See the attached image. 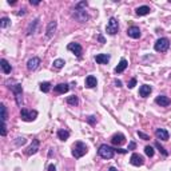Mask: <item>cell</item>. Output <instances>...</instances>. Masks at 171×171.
I'll list each match as a JSON object with an SVG mask.
<instances>
[{"instance_id":"6da1fadb","label":"cell","mask_w":171,"mask_h":171,"mask_svg":"<svg viewBox=\"0 0 171 171\" xmlns=\"http://www.w3.org/2000/svg\"><path fill=\"white\" fill-rule=\"evenodd\" d=\"M87 4H88L87 2H80L75 6V12L72 13V17H74L76 21H79V23H84V21H87L90 17L88 13L86 12Z\"/></svg>"},{"instance_id":"7a4b0ae2","label":"cell","mask_w":171,"mask_h":171,"mask_svg":"<svg viewBox=\"0 0 171 171\" xmlns=\"http://www.w3.org/2000/svg\"><path fill=\"white\" fill-rule=\"evenodd\" d=\"M87 152H88V148L83 142L78 140L74 143V146H72V156H74L75 159H79L82 158V156H84Z\"/></svg>"},{"instance_id":"3957f363","label":"cell","mask_w":171,"mask_h":171,"mask_svg":"<svg viewBox=\"0 0 171 171\" xmlns=\"http://www.w3.org/2000/svg\"><path fill=\"white\" fill-rule=\"evenodd\" d=\"M11 91L13 92V95H15V100H16V104L19 107H21V104H23V87H21L20 83H16V84H12V86H8Z\"/></svg>"},{"instance_id":"277c9868","label":"cell","mask_w":171,"mask_h":171,"mask_svg":"<svg viewBox=\"0 0 171 171\" xmlns=\"http://www.w3.org/2000/svg\"><path fill=\"white\" fill-rule=\"evenodd\" d=\"M98 154L103 159H112L115 155V148L107 146V144H102L99 147V150H98Z\"/></svg>"},{"instance_id":"5b68a950","label":"cell","mask_w":171,"mask_h":171,"mask_svg":"<svg viewBox=\"0 0 171 171\" xmlns=\"http://www.w3.org/2000/svg\"><path fill=\"white\" fill-rule=\"evenodd\" d=\"M36 116H38V111H35V110L21 108V111H20V118H21V121H24V122H32V121H35Z\"/></svg>"},{"instance_id":"8992f818","label":"cell","mask_w":171,"mask_h":171,"mask_svg":"<svg viewBox=\"0 0 171 171\" xmlns=\"http://www.w3.org/2000/svg\"><path fill=\"white\" fill-rule=\"evenodd\" d=\"M154 48L156 52H166L167 50L170 48V40L167 38H161L155 42Z\"/></svg>"},{"instance_id":"52a82bcc","label":"cell","mask_w":171,"mask_h":171,"mask_svg":"<svg viewBox=\"0 0 171 171\" xmlns=\"http://www.w3.org/2000/svg\"><path fill=\"white\" fill-rule=\"evenodd\" d=\"M118 30H119L118 20L115 17H110V20L107 23V27H106V32L108 35H115V34H118Z\"/></svg>"},{"instance_id":"ba28073f","label":"cell","mask_w":171,"mask_h":171,"mask_svg":"<svg viewBox=\"0 0 171 171\" xmlns=\"http://www.w3.org/2000/svg\"><path fill=\"white\" fill-rule=\"evenodd\" d=\"M125 142H126V136L123 135L122 132L114 134V135H112V138H111V143L114 144V146H122Z\"/></svg>"},{"instance_id":"9c48e42d","label":"cell","mask_w":171,"mask_h":171,"mask_svg":"<svg viewBox=\"0 0 171 171\" xmlns=\"http://www.w3.org/2000/svg\"><path fill=\"white\" fill-rule=\"evenodd\" d=\"M130 163L132 166L139 167V166H142L144 163V159H143V156H142V155L136 154V152H134V154L131 155V158H130Z\"/></svg>"},{"instance_id":"30bf717a","label":"cell","mask_w":171,"mask_h":171,"mask_svg":"<svg viewBox=\"0 0 171 171\" xmlns=\"http://www.w3.org/2000/svg\"><path fill=\"white\" fill-rule=\"evenodd\" d=\"M67 48L70 51H72V52L76 55V58H80L82 56L83 50H82V46L79 44V43H70V44L67 46Z\"/></svg>"},{"instance_id":"8fae6325","label":"cell","mask_w":171,"mask_h":171,"mask_svg":"<svg viewBox=\"0 0 171 171\" xmlns=\"http://www.w3.org/2000/svg\"><path fill=\"white\" fill-rule=\"evenodd\" d=\"M155 103L159 104L161 107H167L171 103V99H170L169 96H166V95H159V96H156Z\"/></svg>"},{"instance_id":"7c38bea8","label":"cell","mask_w":171,"mask_h":171,"mask_svg":"<svg viewBox=\"0 0 171 171\" xmlns=\"http://www.w3.org/2000/svg\"><path fill=\"white\" fill-rule=\"evenodd\" d=\"M38 150H39V140L38 139H34L32 140V143H31V146L25 150V154H27L28 156L30 155H34V154H36L38 152Z\"/></svg>"},{"instance_id":"4fadbf2b","label":"cell","mask_w":171,"mask_h":171,"mask_svg":"<svg viewBox=\"0 0 171 171\" xmlns=\"http://www.w3.org/2000/svg\"><path fill=\"white\" fill-rule=\"evenodd\" d=\"M56 27H58V23L55 20L50 21L48 25H47V30H46V36L47 38H52L54 34H55V31H56Z\"/></svg>"},{"instance_id":"5bb4252c","label":"cell","mask_w":171,"mask_h":171,"mask_svg":"<svg viewBox=\"0 0 171 171\" xmlns=\"http://www.w3.org/2000/svg\"><path fill=\"white\" fill-rule=\"evenodd\" d=\"M39 65H40V59H39V58H32V59H30L27 61V68L30 71L38 70Z\"/></svg>"},{"instance_id":"9a60e30c","label":"cell","mask_w":171,"mask_h":171,"mask_svg":"<svg viewBox=\"0 0 171 171\" xmlns=\"http://www.w3.org/2000/svg\"><path fill=\"white\" fill-rule=\"evenodd\" d=\"M127 35H128L130 38H132V39H139L140 38V30H139V27H135V25L130 27L128 30H127Z\"/></svg>"},{"instance_id":"2e32d148","label":"cell","mask_w":171,"mask_h":171,"mask_svg":"<svg viewBox=\"0 0 171 171\" xmlns=\"http://www.w3.org/2000/svg\"><path fill=\"white\" fill-rule=\"evenodd\" d=\"M155 136L158 138V139H161V140H167L169 139V132L165 130V128H156L155 130Z\"/></svg>"},{"instance_id":"e0dca14e","label":"cell","mask_w":171,"mask_h":171,"mask_svg":"<svg viewBox=\"0 0 171 171\" xmlns=\"http://www.w3.org/2000/svg\"><path fill=\"white\" fill-rule=\"evenodd\" d=\"M95 60L99 64H107L110 61V55H107V54H98L95 56Z\"/></svg>"},{"instance_id":"ac0fdd59","label":"cell","mask_w":171,"mask_h":171,"mask_svg":"<svg viewBox=\"0 0 171 171\" xmlns=\"http://www.w3.org/2000/svg\"><path fill=\"white\" fill-rule=\"evenodd\" d=\"M151 86H148V84H143V86H140V88H139V95L142 98H147L148 95L151 94Z\"/></svg>"},{"instance_id":"d6986e66","label":"cell","mask_w":171,"mask_h":171,"mask_svg":"<svg viewBox=\"0 0 171 171\" xmlns=\"http://www.w3.org/2000/svg\"><path fill=\"white\" fill-rule=\"evenodd\" d=\"M127 65H128V63H127V60H126V59H121V61H119V64L115 67V74H122V72L127 68Z\"/></svg>"},{"instance_id":"ffe728a7","label":"cell","mask_w":171,"mask_h":171,"mask_svg":"<svg viewBox=\"0 0 171 171\" xmlns=\"http://www.w3.org/2000/svg\"><path fill=\"white\" fill-rule=\"evenodd\" d=\"M96 84H98V80H96L95 76L90 75L86 78V87H88V88H95Z\"/></svg>"},{"instance_id":"44dd1931","label":"cell","mask_w":171,"mask_h":171,"mask_svg":"<svg viewBox=\"0 0 171 171\" xmlns=\"http://www.w3.org/2000/svg\"><path fill=\"white\" fill-rule=\"evenodd\" d=\"M55 92H58V94H64V92H67L68 90H70V86L67 84V83H60V84H58V86H55Z\"/></svg>"},{"instance_id":"7402d4cb","label":"cell","mask_w":171,"mask_h":171,"mask_svg":"<svg viewBox=\"0 0 171 171\" xmlns=\"http://www.w3.org/2000/svg\"><path fill=\"white\" fill-rule=\"evenodd\" d=\"M150 7H147V6H142V7H138L136 8V15L138 16H144V15H148L150 13Z\"/></svg>"},{"instance_id":"603a6c76","label":"cell","mask_w":171,"mask_h":171,"mask_svg":"<svg viewBox=\"0 0 171 171\" xmlns=\"http://www.w3.org/2000/svg\"><path fill=\"white\" fill-rule=\"evenodd\" d=\"M0 65H2V70H3V72H4V74H11V71H12V67H11V64L6 59L0 60Z\"/></svg>"},{"instance_id":"cb8c5ba5","label":"cell","mask_w":171,"mask_h":171,"mask_svg":"<svg viewBox=\"0 0 171 171\" xmlns=\"http://www.w3.org/2000/svg\"><path fill=\"white\" fill-rule=\"evenodd\" d=\"M58 138H59L60 140H67L68 138H70V131L68 130H59L58 131Z\"/></svg>"},{"instance_id":"d4e9b609","label":"cell","mask_w":171,"mask_h":171,"mask_svg":"<svg viewBox=\"0 0 171 171\" xmlns=\"http://www.w3.org/2000/svg\"><path fill=\"white\" fill-rule=\"evenodd\" d=\"M38 23H39V19H35L30 25H28V30H27V35H28V36H31L32 34H35L36 25H38Z\"/></svg>"},{"instance_id":"484cf974","label":"cell","mask_w":171,"mask_h":171,"mask_svg":"<svg viewBox=\"0 0 171 171\" xmlns=\"http://www.w3.org/2000/svg\"><path fill=\"white\" fill-rule=\"evenodd\" d=\"M67 103L68 104H71V106H78L79 104V99H78V96H68L67 98Z\"/></svg>"},{"instance_id":"4316f807","label":"cell","mask_w":171,"mask_h":171,"mask_svg":"<svg viewBox=\"0 0 171 171\" xmlns=\"http://www.w3.org/2000/svg\"><path fill=\"white\" fill-rule=\"evenodd\" d=\"M40 90L43 91V92H50L51 84L48 82H43V83H40Z\"/></svg>"},{"instance_id":"83f0119b","label":"cell","mask_w":171,"mask_h":171,"mask_svg":"<svg viewBox=\"0 0 171 171\" xmlns=\"http://www.w3.org/2000/svg\"><path fill=\"white\" fill-rule=\"evenodd\" d=\"M64 60L63 59H56L55 61H54V67L56 68V70H60V68H63V65H64Z\"/></svg>"},{"instance_id":"f1b7e54d","label":"cell","mask_w":171,"mask_h":171,"mask_svg":"<svg viewBox=\"0 0 171 171\" xmlns=\"http://www.w3.org/2000/svg\"><path fill=\"white\" fill-rule=\"evenodd\" d=\"M9 24H11V20L8 19V17H3V19L0 20V27H2V28H6V27H8Z\"/></svg>"},{"instance_id":"f546056e","label":"cell","mask_w":171,"mask_h":171,"mask_svg":"<svg viewBox=\"0 0 171 171\" xmlns=\"http://www.w3.org/2000/svg\"><path fill=\"white\" fill-rule=\"evenodd\" d=\"M144 152H146V155L150 156V158H151V156H154V148H152L151 146H146V147H144Z\"/></svg>"},{"instance_id":"4dcf8cb0","label":"cell","mask_w":171,"mask_h":171,"mask_svg":"<svg viewBox=\"0 0 171 171\" xmlns=\"http://www.w3.org/2000/svg\"><path fill=\"white\" fill-rule=\"evenodd\" d=\"M0 108H2V121L6 122L7 121V108H6L4 104H2V106H0Z\"/></svg>"},{"instance_id":"1f68e13d","label":"cell","mask_w":171,"mask_h":171,"mask_svg":"<svg viewBox=\"0 0 171 171\" xmlns=\"http://www.w3.org/2000/svg\"><path fill=\"white\" fill-rule=\"evenodd\" d=\"M155 147H156L159 151L162 152V155H165V156H167V155H169V152H167V151L165 150V148H163V147L161 146V143H158V142H156V143H155Z\"/></svg>"},{"instance_id":"d6a6232c","label":"cell","mask_w":171,"mask_h":171,"mask_svg":"<svg viewBox=\"0 0 171 171\" xmlns=\"http://www.w3.org/2000/svg\"><path fill=\"white\" fill-rule=\"evenodd\" d=\"M25 142H27V139H24V138H17L15 140V144L16 146H23V144H25Z\"/></svg>"},{"instance_id":"836d02e7","label":"cell","mask_w":171,"mask_h":171,"mask_svg":"<svg viewBox=\"0 0 171 171\" xmlns=\"http://www.w3.org/2000/svg\"><path fill=\"white\" fill-rule=\"evenodd\" d=\"M136 134H138V136H139V138H142V139H143V140H148V139H150V136H148L147 134L142 132V131H138Z\"/></svg>"},{"instance_id":"e575fe53","label":"cell","mask_w":171,"mask_h":171,"mask_svg":"<svg viewBox=\"0 0 171 171\" xmlns=\"http://www.w3.org/2000/svg\"><path fill=\"white\" fill-rule=\"evenodd\" d=\"M87 122H88L90 125H95L96 123V116H94V115L88 116V118H87Z\"/></svg>"},{"instance_id":"d590c367","label":"cell","mask_w":171,"mask_h":171,"mask_svg":"<svg viewBox=\"0 0 171 171\" xmlns=\"http://www.w3.org/2000/svg\"><path fill=\"white\" fill-rule=\"evenodd\" d=\"M135 86H136V79L132 78V79L130 80V83H128V88H134Z\"/></svg>"},{"instance_id":"8d00e7d4","label":"cell","mask_w":171,"mask_h":171,"mask_svg":"<svg viewBox=\"0 0 171 171\" xmlns=\"http://www.w3.org/2000/svg\"><path fill=\"white\" fill-rule=\"evenodd\" d=\"M7 135V126H6V122H3V126H2V136H6Z\"/></svg>"},{"instance_id":"74e56055","label":"cell","mask_w":171,"mask_h":171,"mask_svg":"<svg viewBox=\"0 0 171 171\" xmlns=\"http://www.w3.org/2000/svg\"><path fill=\"white\" fill-rule=\"evenodd\" d=\"M135 147H136V143H135V142H130V144H128V151H130V150H134Z\"/></svg>"},{"instance_id":"f35d334b","label":"cell","mask_w":171,"mask_h":171,"mask_svg":"<svg viewBox=\"0 0 171 171\" xmlns=\"http://www.w3.org/2000/svg\"><path fill=\"white\" fill-rule=\"evenodd\" d=\"M114 84H115L116 87H122V82L119 80V79H115V80H114Z\"/></svg>"},{"instance_id":"ab89813d","label":"cell","mask_w":171,"mask_h":171,"mask_svg":"<svg viewBox=\"0 0 171 171\" xmlns=\"http://www.w3.org/2000/svg\"><path fill=\"white\" fill-rule=\"evenodd\" d=\"M115 152H121V154H127V150H123V148H115Z\"/></svg>"},{"instance_id":"60d3db41","label":"cell","mask_w":171,"mask_h":171,"mask_svg":"<svg viewBox=\"0 0 171 171\" xmlns=\"http://www.w3.org/2000/svg\"><path fill=\"white\" fill-rule=\"evenodd\" d=\"M48 171H56V167L54 166V165H50L48 166Z\"/></svg>"},{"instance_id":"b9f144b4","label":"cell","mask_w":171,"mask_h":171,"mask_svg":"<svg viewBox=\"0 0 171 171\" xmlns=\"http://www.w3.org/2000/svg\"><path fill=\"white\" fill-rule=\"evenodd\" d=\"M24 11H25V9H20V12H17V15H19V16H24V15H25Z\"/></svg>"},{"instance_id":"7bdbcfd3","label":"cell","mask_w":171,"mask_h":171,"mask_svg":"<svg viewBox=\"0 0 171 171\" xmlns=\"http://www.w3.org/2000/svg\"><path fill=\"white\" fill-rule=\"evenodd\" d=\"M99 42H100V44H104V38L102 35H99Z\"/></svg>"},{"instance_id":"ee69618b","label":"cell","mask_w":171,"mask_h":171,"mask_svg":"<svg viewBox=\"0 0 171 171\" xmlns=\"http://www.w3.org/2000/svg\"><path fill=\"white\" fill-rule=\"evenodd\" d=\"M31 4L32 6H39V4H40V2H32V0H31Z\"/></svg>"},{"instance_id":"f6af8a7d","label":"cell","mask_w":171,"mask_h":171,"mask_svg":"<svg viewBox=\"0 0 171 171\" xmlns=\"http://www.w3.org/2000/svg\"><path fill=\"white\" fill-rule=\"evenodd\" d=\"M108 171H118V170H116L115 167H110V169H108Z\"/></svg>"}]
</instances>
